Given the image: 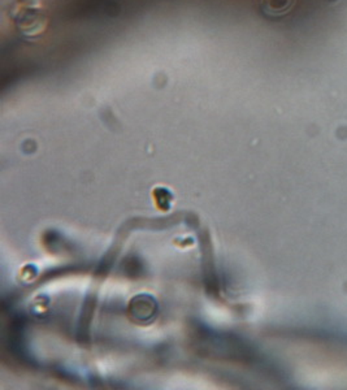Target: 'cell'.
Listing matches in <instances>:
<instances>
[{
    "instance_id": "obj_1",
    "label": "cell",
    "mask_w": 347,
    "mask_h": 390,
    "mask_svg": "<svg viewBox=\"0 0 347 390\" xmlns=\"http://www.w3.org/2000/svg\"><path fill=\"white\" fill-rule=\"evenodd\" d=\"M10 18L16 30L25 38H37L45 33L47 13L42 0H15Z\"/></svg>"
}]
</instances>
